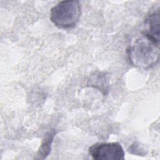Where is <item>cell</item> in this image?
Segmentation results:
<instances>
[{
    "mask_svg": "<svg viewBox=\"0 0 160 160\" xmlns=\"http://www.w3.org/2000/svg\"><path fill=\"white\" fill-rule=\"evenodd\" d=\"M81 14V8L78 1H62L51 9L50 19L57 27L70 29L76 26Z\"/></svg>",
    "mask_w": 160,
    "mask_h": 160,
    "instance_id": "2",
    "label": "cell"
},
{
    "mask_svg": "<svg viewBox=\"0 0 160 160\" xmlns=\"http://www.w3.org/2000/svg\"><path fill=\"white\" fill-rule=\"evenodd\" d=\"M89 155L96 160L124 159V152L118 142H97L89 148Z\"/></svg>",
    "mask_w": 160,
    "mask_h": 160,
    "instance_id": "3",
    "label": "cell"
},
{
    "mask_svg": "<svg viewBox=\"0 0 160 160\" xmlns=\"http://www.w3.org/2000/svg\"><path fill=\"white\" fill-rule=\"evenodd\" d=\"M159 9L150 13L145 19L144 34L158 42H159Z\"/></svg>",
    "mask_w": 160,
    "mask_h": 160,
    "instance_id": "4",
    "label": "cell"
},
{
    "mask_svg": "<svg viewBox=\"0 0 160 160\" xmlns=\"http://www.w3.org/2000/svg\"><path fill=\"white\" fill-rule=\"evenodd\" d=\"M127 52L128 59L132 65L148 69L159 61V42L144 33L132 42Z\"/></svg>",
    "mask_w": 160,
    "mask_h": 160,
    "instance_id": "1",
    "label": "cell"
},
{
    "mask_svg": "<svg viewBox=\"0 0 160 160\" xmlns=\"http://www.w3.org/2000/svg\"><path fill=\"white\" fill-rule=\"evenodd\" d=\"M55 132L53 130L48 132L45 135L44 139H42V143L39 148V150L37 152L36 156L35 157V159H44V158H46V156H48L51 151V144Z\"/></svg>",
    "mask_w": 160,
    "mask_h": 160,
    "instance_id": "5",
    "label": "cell"
}]
</instances>
